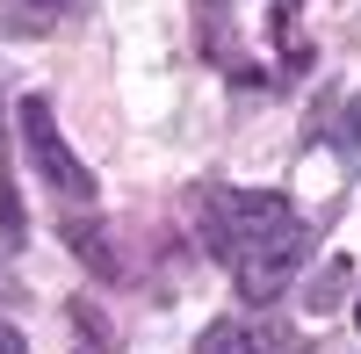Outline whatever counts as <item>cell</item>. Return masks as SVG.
<instances>
[{"mask_svg": "<svg viewBox=\"0 0 361 354\" xmlns=\"http://www.w3.org/2000/svg\"><path fill=\"white\" fill-rule=\"evenodd\" d=\"M0 354H22V333L8 326V318H0Z\"/></svg>", "mask_w": 361, "mask_h": 354, "instance_id": "7", "label": "cell"}, {"mask_svg": "<svg viewBox=\"0 0 361 354\" xmlns=\"http://www.w3.org/2000/svg\"><path fill=\"white\" fill-rule=\"evenodd\" d=\"M340 138H347V145H354V152H361V94L347 102V130H340Z\"/></svg>", "mask_w": 361, "mask_h": 354, "instance_id": "6", "label": "cell"}, {"mask_svg": "<svg viewBox=\"0 0 361 354\" xmlns=\"http://www.w3.org/2000/svg\"><path fill=\"white\" fill-rule=\"evenodd\" d=\"M354 326H361V304H354Z\"/></svg>", "mask_w": 361, "mask_h": 354, "instance_id": "8", "label": "cell"}, {"mask_svg": "<svg viewBox=\"0 0 361 354\" xmlns=\"http://www.w3.org/2000/svg\"><path fill=\"white\" fill-rule=\"evenodd\" d=\"M80 8V0H0V22L8 29H58Z\"/></svg>", "mask_w": 361, "mask_h": 354, "instance_id": "3", "label": "cell"}, {"mask_svg": "<svg viewBox=\"0 0 361 354\" xmlns=\"http://www.w3.org/2000/svg\"><path fill=\"white\" fill-rule=\"evenodd\" d=\"M195 224H202L209 253L238 275V289H246L253 304L282 297V282L304 268V253H311L296 210L275 188H267V195L260 188H202L195 195Z\"/></svg>", "mask_w": 361, "mask_h": 354, "instance_id": "1", "label": "cell"}, {"mask_svg": "<svg viewBox=\"0 0 361 354\" xmlns=\"http://www.w3.org/2000/svg\"><path fill=\"white\" fill-rule=\"evenodd\" d=\"M15 123H22L29 166H37V181H44L51 195H66V202H87V195H94V173H87V159L66 145V130H58V116H51L44 94H29V102L15 109Z\"/></svg>", "mask_w": 361, "mask_h": 354, "instance_id": "2", "label": "cell"}, {"mask_svg": "<svg viewBox=\"0 0 361 354\" xmlns=\"http://www.w3.org/2000/svg\"><path fill=\"white\" fill-rule=\"evenodd\" d=\"M0 246H22V202H15L8 166H0Z\"/></svg>", "mask_w": 361, "mask_h": 354, "instance_id": "5", "label": "cell"}, {"mask_svg": "<svg viewBox=\"0 0 361 354\" xmlns=\"http://www.w3.org/2000/svg\"><path fill=\"white\" fill-rule=\"evenodd\" d=\"M195 354H260V347H253V333L238 326V318H217V326L195 340Z\"/></svg>", "mask_w": 361, "mask_h": 354, "instance_id": "4", "label": "cell"}]
</instances>
